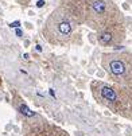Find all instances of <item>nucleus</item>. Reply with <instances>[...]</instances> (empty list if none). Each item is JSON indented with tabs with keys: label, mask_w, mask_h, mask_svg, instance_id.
I'll return each instance as SVG.
<instances>
[{
	"label": "nucleus",
	"mask_w": 132,
	"mask_h": 136,
	"mask_svg": "<svg viewBox=\"0 0 132 136\" xmlns=\"http://www.w3.org/2000/svg\"><path fill=\"white\" fill-rule=\"evenodd\" d=\"M43 5H45V2H43V0H39V2L37 3V7H38V8H42Z\"/></svg>",
	"instance_id": "8"
},
{
	"label": "nucleus",
	"mask_w": 132,
	"mask_h": 136,
	"mask_svg": "<svg viewBox=\"0 0 132 136\" xmlns=\"http://www.w3.org/2000/svg\"><path fill=\"white\" fill-rule=\"evenodd\" d=\"M100 96L104 101L108 103V105H115L119 103V97H117V93L115 92V89H112L111 86L108 85H101L100 88Z\"/></svg>",
	"instance_id": "1"
},
{
	"label": "nucleus",
	"mask_w": 132,
	"mask_h": 136,
	"mask_svg": "<svg viewBox=\"0 0 132 136\" xmlns=\"http://www.w3.org/2000/svg\"><path fill=\"white\" fill-rule=\"evenodd\" d=\"M109 72L116 75V77H120V75H124L125 72H127V67L121 60H111L109 61Z\"/></svg>",
	"instance_id": "2"
},
{
	"label": "nucleus",
	"mask_w": 132,
	"mask_h": 136,
	"mask_svg": "<svg viewBox=\"0 0 132 136\" xmlns=\"http://www.w3.org/2000/svg\"><path fill=\"white\" fill-rule=\"evenodd\" d=\"M98 40H100L101 45L108 46V45H111V43L113 42V35H112V32H109V31H104V32H101V34L98 35Z\"/></svg>",
	"instance_id": "4"
},
{
	"label": "nucleus",
	"mask_w": 132,
	"mask_h": 136,
	"mask_svg": "<svg viewBox=\"0 0 132 136\" xmlns=\"http://www.w3.org/2000/svg\"><path fill=\"white\" fill-rule=\"evenodd\" d=\"M16 35H19V37H20V35H22V30H19V28H18V30H16Z\"/></svg>",
	"instance_id": "9"
},
{
	"label": "nucleus",
	"mask_w": 132,
	"mask_h": 136,
	"mask_svg": "<svg viewBox=\"0 0 132 136\" xmlns=\"http://www.w3.org/2000/svg\"><path fill=\"white\" fill-rule=\"evenodd\" d=\"M19 26H20V22L19 20H16V22H14V23H11V24H10L11 28H18Z\"/></svg>",
	"instance_id": "7"
},
{
	"label": "nucleus",
	"mask_w": 132,
	"mask_h": 136,
	"mask_svg": "<svg viewBox=\"0 0 132 136\" xmlns=\"http://www.w3.org/2000/svg\"><path fill=\"white\" fill-rule=\"evenodd\" d=\"M57 28H58V32L62 35V37H69V35L71 34V24L68 22V20H62V22H59L58 23V26H57Z\"/></svg>",
	"instance_id": "3"
},
{
	"label": "nucleus",
	"mask_w": 132,
	"mask_h": 136,
	"mask_svg": "<svg viewBox=\"0 0 132 136\" xmlns=\"http://www.w3.org/2000/svg\"><path fill=\"white\" fill-rule=\"evenodd\" d=\"M105 8H106V4H105V2H103V0H97V2H94V4H93V10L97 14H104Z\"/></svg>",
	"instance_id": "5"
},
{
	"label": "nucleus",
	"mask_w": 132,
	"mask_h": 136,
	"mask_svg": "<svg viewBox=\"0 0 132 136\" xmlns=\"http://www.w3.org/2000/svg\"><path fill=\"white\" fill-rule=\"evenodd\" d=\"M19 112H20L22 115L27 116V117H32V116H35V112H32L26 104H20V105H19Z\"/></svg>",
	"instance_id": "6"
}]
</instances>
